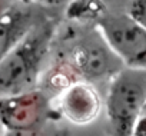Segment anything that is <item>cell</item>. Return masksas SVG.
Segmentation results:
<instances>
[{"label": "cell", "mask_w": 146, "mask_h": 136, "mask_svg": "<svg viewBox=\"0 0 146 136\" xmlns=\"http://www.w3.org/2000/svg\"><path fill=\"white\" fill-rule=\"evenodd\" d=\"M54 29L50 16L43 19L0 60V98L37 89Z\"/></svg>", "instance_id": "cell-1"}, {"label": "cell", "mask_w": 146, "mask_h": 136, "mask_svg": "<svg viewBox=\"0 0 146 136\" xmlns=\"http://www.w3.org/2000/svg\"><path fill=\"white\" fill-rule=\"evenodd\" d=\"M146 105V70L123 67L109 80L106 115L110 136H132Z\"/></svg>", "instance_id": "cell-2"}, {"label": "cell", "mask_w": 146, "mask_h": 136, "mask_svg": "<svg viewBox=\"0 0 146 136\" xmlns=\"http://www.w3.org/2000/svg\"><path fill=\"white\" fill-rule=\"evenodd\" d=\"M72 69L85 80H110L125 64L110 49L98 27L78 36L69 52Z\"/></svg>", "instance_id": "cell-3"}, {"label": "cell", "mask_w": 146, "mask_h": 136, "mask_svg": "<svg viewBox=\"0 0 146 136\" xmlns=\"http://www.w3.org/2000/svg\"><path fill=\"white\" fill-rule=\"evenodd\" d=\"M95 25L126 67L146 70V27L127 13H100Z\"/></svg>", "instance_id": "cell-4"}, {"label": "cell", "mask_w": 146, "mask_h": 136, "mask_svg": "<svg viewBox=\"0 0 146 136\" xmlns=\"http://www.w3.org/2000/svg\"><path fill=\"white\" fill-rule=\"evenodd\" d=\"M52 105L43 90L0 98V123L6 130H26L40 127L52 119Z\"/></svg>", "instance_id": "cell-5"}, {"label": "cell", "mask_w": 146, "mask_h": 136, "mask_svg": "<svg viewBox=\"0 0 146 136\" xmlns=\"http://www.w3.org/2000/svg\"><path fill=\"white\" fill-rule=\"evenodd\" d=\"M47 12V7L32 0H16L0 13V60L39 22L49 17Z\"/></svg>", "instance_id": "cell-6"}, {"label": "cell", "mask_w": 146, "mask_h": 136, "mask_svg": "<svg viewBox=\"0 0 146 136\" xmlns=\"http://www.w3.org/2000/svg\"><path fill=\"white\" fill-rule=\"evenodd\" d=\"M102 110V100L92 83L78 80L66 86L59 98V112L73 125H88Z\"/></svg>", "instance_id": "cell-7"}, {"label": "cell", "mask_w": 146, "mask_h": 136, "mask_svg": "<svg viewBox=\"0 0 146 136\" xmlns=\"http://www.w3.org/2000/svg\"><path fill=\"white\" fill-rule=\"evenodd\" d=\"M6 136H63V135L59 130L50 129L49 123H46L40 127L26 129V130H7Z\"/></svg>", "instance_id": "cell-8"}, {"label": "cell", "mask_w": 146, "mask_h": 136, "mask_svg": "<svg viewBox=\"0 0 146 136\" xmlns=\"http://www.w3.org/2000/svg\"><path fill=\"white\" fill-rule=\"evenodd\" d=\"M126 13L139 25L146 27V0H130Z\"/></svg>", "instance_id": "cell-9"}, {"label": "cell", "mask_w": 146, "mask_h": 136, "mask_svg": "<svg viewBox=\"0 0 146 136\" xmlns=\"http://www.w3.org/2000/svg\"><path fill=\"white\" fill-rule=\"evenodd\" d=\"M132 136H146V105L137 117V122L135 125Z\"/></svg>", "instance_id": "cell-10"}, {"label": "cell", "mask_w": 146, "mask_h": 136, "mask_svg": "<svg viewBox=\"0 0 146 136\" xmlns=\"http://www.w3.org/2000/svg\"><path fill=\"white\" fill-rule=\"evenodd\" d=\"M32 2H36V3H39V5H42V6L49 9L52 6H59V5L64 3L66 0H32Z\"/></svg>", "instance_id": "cell-11"}, {"label": "cell", "mask_w": 146, "mask_h": 136, "mask_svg": "<svg viewBox=\"0 0 146 136\" xmlns=\"http://www.w3.org/2000/svg\"><path fill=\"white\" fill-rule=\"evenodd\" d=\"M16 0H0V13H3L6 9H9Z\"/></svg>", "instance_id": "cell-12"}, {"label": "cell", "mask_w": 146, "mask_h": 136, "mask_svg": "<svg viewBox=\"0 0 146 136\" xmlns=\"http://www.w3.org/2000/svg\"><path fill=\"white\" fill-rule=\"evenodd\" d=\"M6 132H7L6 127H5L2 123H0V136H6Z\"/></svg>", "instance_id": "cell-13"}]
</instances>
